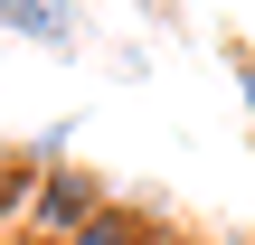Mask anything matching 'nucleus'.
<instances>
[{
	"label": "nucleus",
	"instance_id": "5",
	"mask_svg": "<svg viewBox=\"0 0 255 245\" xmlns=\"http://www.w3.org/2000/svg\"><path fill=\"white\" fill-rule=\"evenodd\" d=\"M132 9H151V19H180V0H132Z\"/></svg>",
	"mask_w": 255,
	"mask_h": 245
},
{
	"label": "nucleus",
	"instance_id": "4",
	"mask_svg": "<svg viewBox=\"0 0 255 245\" xmlns=\"http://www.w3.org/2000/svg\"><path fill=\"white\" fill-rule=\"evenodd\" d=\"M237 94H246V113H255V47H237Z\"/></svg>",
	"mask_w": 255,
	"mask_h": 245
},
{
	"label": "nucleus",
	"instance_id": "3",
	"mask_svg": "<svg viewBox=\"0 0 255 245\" xmlns=\"http://www.w3.org/2000/svg\"><path fill=\"white\" fill-rule=\"evenodd\" d=\"M66 245H170V227H161L151 208H132V198H104V208H95Z\"/></svg>",
	"mask_w": 255,
	"mask_h": 245
},
{
	"label": "nucleus",
	"instance_id": "2",
	"mask_svg": "<svg viewBox=\"0 0 255 245\" xmlns=\"http://www.w3.org/2000/svg\"><path fill=\"white\" fill-rule=\"evenodd\" d=\"M0 38H38V47H76L85 19L76 0H0Z\"/></svg>",
	"mask_w": 255,
	"mask_h": 245
},
{
	"label": "nucleus",
	"instance_id": "1",
	"mask_svg": "<svg viewBox=\"0 0 255 245\" xmlns=\"http://www.w3.org/2000/svg\"><path fill=\"white\" fill-rule=\"evenodd\" d=\"M95 208H104V189H95L85 170H66V161H47V170H38V198H28V227L66 245L76 227H85V217H95Z\"/></svg>",
	"mask_w": 255,
	"mask_h": 245
}]
</instances>
